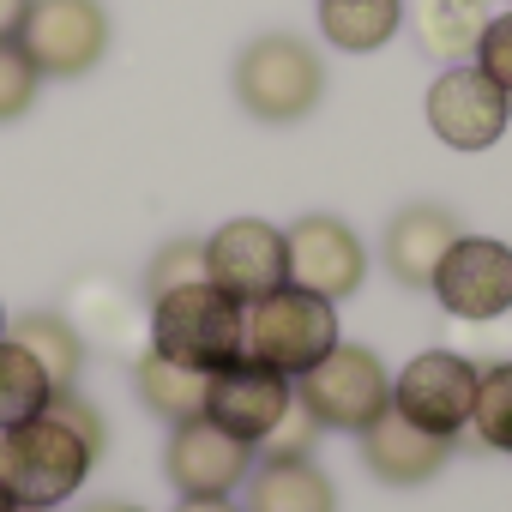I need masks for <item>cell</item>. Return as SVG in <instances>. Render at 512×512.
Listing matches in <instances>:
<instances>
[{"instance_id": "cell-1", "label": "cell", "mask_w": 512, "mask_h": 512, "mask_svg": "<svg viewBox=\"0 0 512 512\" xmlns=\"http://www.w3.org/2000/svg\"><path fill=\"white\" fill-rule=\"evenodd\" d=\"M235 103L253 115V121H266V127H290V121H308L326 97V67L320 55L290 37V31H266V37H253L241 55H235Z\"/></svg>"}, {"instance_id": "cell-2", "label": "cell", "mask_w": 512, "mask_h": 512, "mask_svg": "<svg viewBox=\"0 0 512 512\" xmlns=\"http://www.w3.org/2000/svg\"><path fill=\"white\" fill-rule=\"evenodd\" d=\"M91 446L61 422V416H31L19 428L0 434V488H7L19 506H43V512H61L85 476H91Z\"/></svg>"}, {"instance_id": "cell-3", "label": "cell", "mask_w": 512, "mask_h": 512, "mask_svg": "<svg viewBox=\"0 0 512 512\" xmlns=\"http://www.w3.org/2000/svg\"><path fill=\"white\" fill-rule=\"evenodd\" d=\"M241 320H247V308L199 278V284H181L151 302V350L175 368L217 374L241 356Z\"/></svg>"}, {"instance_id": "cell-4", "label": "cell", "mask_w": 512, "mask_h": 512, "mask_svg": "<svg viewBox=\"0 0 512 512\" xmlns=\"http://www.w3.org/2000/svg\"><path fill=\"white\" fill-rule=\"evenodd\" d=\"M338 344V302H320L296 284L247 302V320H241V356L266 362L290 380H302L326 350Z\"/></svg>"}, {"instance_id": "cell-5", "label": "cell", "mask_w": 512, "mask_h": 512, "mask_svg": "<svg viewBox=\"0 0 512 512\" xmlns=\"http://www.w3.org/2000/svg\"><path fill=\"white\" fill-rule=\"evenodd\" d=\"M296 404L338 434H362L386 404H392V368L368 350V344H332L302 380H296Z\"/></svg>"}, {"instance_id": "cell-6", "label": "cell", "mask_w": 512, "mask_h": 512, "mask_svg": "<svg viewBox=\"0 0 512 512\" xmlns=\"http://www.w3.org/2000/svg\"><path fill=\"white\" fill-rule=\"evenodd\" d=\"M434 302L464 320V326H488L500 314H512V241L500 235H458L440 266H434Z\"/></svg>"}, {"instance_id": "cell-7", "label": "cell", "mask_w": 512, "mask_h": 512, "mask_svg": "<svg viewBox=\"0 0 512 512\" xmlns=\"http://www.w3.org/2000/svg\"><path fill=\"white\" fill-rule=\"evenodd\" d=\"M13 43L43 79H85L109 55V13L103 0H31Z\"/></svg>"}, {"instance_id": "cell-8", "label": "cell", "mask_w": 512, "mask_h": 512, "mask_svg": "<svg viewBox=\"0 0 512 512\" xmlns=\"http://www.w3.org/2000/svg\"><path fill=\"white\" fill-rule=\"evenodd\" d=\"M205 284H217L229 302H260L290 284L284 229L266 217H229L205 235Z\"/></svg>"}, {"instance_id": "cell-9", "label": "cell", "mask_w": 512, "mask_h": 512, "mask_svg": "<svg viewBox=\"0 0 512 512\" xmlns=\"http://www.w3.org/2000/svg\"><path fill=\"white\" fill-rule=\"evenodd\" d=\"M422 115H428V133H434L440 145H452V151H488V145H500L506 127H512V97H506L476 61H458V67H446V73L428 85Z\"/></svg>"}, {"instance_id": "cell-10", "label": "cell", "mask_w": 512, "mask_h": 512, "mask_svg": "<svg viewBox=\"0 0 512 512\" xmlns=\"http://www.w3.org/2000/svg\"><path fill=\"white\" fill-rule=\"evenodd\" d=\"M284 253H290V284L320 296V302H344L362 290L368 278V247L362 235L332 217V211H308L284 229Z\"/></svg>"}, {"instance_id": "cell-11", "label": "cell", "mask_w": 512, "mask_h": 512, "mask_svg": "<svg viewBox=\"0 0 512 512\" xmlns=\"http://www.w3.org/2000/svg\"><path fill=\"white\" fill-rule=\"evenodd\" d=\"M476 362H464L458 350H422L398 368L392 380V410L410 416L416 428L458 440L470 428V404H476Z\"/></svg>"}, {"instance_id": "cell-12", "label": "cell", "mask_w": 512, "mask_h": 512, "mask_svg": "<svg viewBox=\"0 0 512 512\" xmlns=\"http://www.w3.org/2000/svg\"><path fill=\"white\" fill-rule=\"evenodd\" d=\"M290 404H296V380L253 356H235L229 368L205 374V422H217L247 446H266V434L290 416Z\"/></svg>"}, {"instance_id": "cell-13", "label": "cell", "mask_w": 512, "mask_h": 512, "mask_svg": "<svg viewBox=\"0 0 512 512\" xmlns=\"http://www.w3.org/2000/svg\"><path fill=\"white\" fill-rule=\"evenodd\" d=\"M253 458H260V446H247L235 434H223L217 422L205 416H187L169 428V446H163V476L181 500L193 494H241Z\"/></svg>"}, {"instance_id": "cell-14", "label": "cell", "mask_w": 512, "mask_h": 512, "mask_svg": "<svg viewBox=\"0 0 512 512\" xmlns=\"http://www.w3.org/2000/svg\"><path fill=\"white\" fill-rule=\"evenodd\" d=\"M458 235H464V223H458L452 205L416 199V205H404V211L386 223V235H380V260H386V272H392L404 290H428V284H434V266H440V253H446Z\"/></svg>"}, {"instance_id": "cell-15", "label": "cell", "mask_w": 512, "mask_h": 512, "mask_svg": "<svg viewBox=\"0 0 512 512\" xmlns=\"http://www.w3.org/2000/svg\"><path fill=\"white\" fill-rule=\"evenodd\" d=\"M362 440V458H368V470L380 476V482H392V488H422V482H434L440 470H446V458H452V440H440V434H428V428H416L410 416H398L392 404L356 434Z\"/></svg>"}, {"instance_id": "cell-16", "label": "cell", "mask_w": 512, "mask_h": 512, "mask_svg": "<svg viewBox=\"0 0 512 512\" xmlns=\"http://www.w3.org/2000/svg\"><path fill=\"white\" fill-rule=\"evenodd\" d=\"M241 488H247V512H338L332 476L302 452H260Z\"/></svg>"}, {"instance_id": "cell-17", "label": "cell", "mask_w": 512, "mask_h": 512, "mask_svg": "<svg viewBox=\"0 0 512 512\" xmlns=\"http://www.w3.org/2000/svg\"><path fill=\"white\" fill-rule=\"evenodd\" d=\"M404 0H320V37L344 55H374L398 37Z\"/></svg>"}, {"instance_id": "cell-18", "label": "cell", "mask_w": 512, "mask_h": 512, "mask_svg": "<svg viewBox=\"0 0 512 512\" xmlns=\"http://www.w3.org/2000/svg\"><path fill=\"white\" fill-rule=\"evenodd\" d=\"M7 338H13V344H25V350L37 356V368L49 374V386H55V392H61V386H79L85 338L73 332V320H61V314L37 308V314H19V320L7 326Z\"/></svg>"}, {"instance_id": "cell-19", "label": "cell", "mask_w": 512, "mask_h": 512, "mask_svg": "<svg viewBox=\"0 0 512 512\" xmlns=\"http://www.w3.org/2000/svg\"><path fill=\"white\" fill-rule=\"evenodd\" d=\"M133 386H139V404H145L151 416H163L169 428H175V422H187V416H205V374L175 368V362H163L157 350H145V356H139Z\"/></svg>"}, {"instance_id": "cell-20", "label": "cell", "mask_w": 512, "mask_h": 512, "mask_svg": "<svg viewBox=\"0 0 512 512\" xmlns=\"http://www.w3.org/2000/svg\"><path fill=\"white\" fill-rule=\"evenodd\" d=\"M482 25H488V0H422V7H416V37H422V49L440 55V61H452V67L470 61Z\"/></svg>"}, {"instance_id": "cell-21", "label": "cell", "mask_w": 512, "mask_h": 512, "mask_svg": "<svg viewBox=\"0 0 512 512\" xmlns=\"http://www.w3.org/2000/svg\"><path fill=\"white\" fill-rule=\"evenodd\" d=\"M49 398H55V386L37 368V356L25 344H13V338H0V434L31 422V416H43Z\"/></svg>"}, {"instance_id": "cell-22", "label": "cell", "mask_w": 512, "mask_h": 512, "mask_svg": "<svg viewBox=\"0 0 512 512\" xmlns=\"http://www.w3.org/2000/svg\"><path fill=\"white\" fill-rule=\"evenodd\" d=\"M470 434L488 452L512 458V362H494L476 374V404H470Z\"/></svg>"}, {"instance_id": "cell-23", "label": "cell", "mask_w": 512, "mask_h": 512, "mask_svg": "<svg viewBox=\"0 0 512 512\" xmlns=\"http://www.w3.org/2000/svg\"><path fill=\"white\" fill-rule=\"evenodd\" d=\"M205 278V241H163L157 253H151V266H145V296L157 302V296H169V290H181V284H199Z\"/></svg>"}, {"instance_id": "cell-24", "label": "cell", "mask_w": 512, "mask_h": 512, "mask_svg": "<svg viewBox=\"0 0 512 512\" xmlns=\"http://www.w3.org/2000/svg\"><path fill=\"white\" fill-rule=\"evenodd\" d=\"M37 91H43V73L31 67V55L19 43H0V127L19 121L37 103Z\"/></svg>"}, {"instance_id": "cell-25", "label": "cell", "mask_w": 512, "mask_h": 512, "mask_svg": "<svg viewBox=\"0 0 512 512\" xmlns=\"http://www.w3.org/2000/svg\"><path fill=\"white\" fill-rule=\"evenodd\" d=\"M470 61L512 97V7L506 13H488V25H482V37H476V49H470Z\"/></svg>"}, {"instance_id": "cell-26", "label": "cell", "mask_w": 512, "mask_h": 512, "mask_svg": "<svg viewBox=\"0 0 512 512\" xmlns=\"http://www.w3.org/2000/svg\"><path fill=\"white\" fill-rule=\"evenodd\" d=\"M49 416H61V422L91 446V458H103V446H109V422H103V410H97L91 398H79V386H61V392L49 398Z\"/></svg>"}, {"instance_id": "cell-27", "label": "cell", "mask_w": 512, "mask_h": 512, "mask_svg": "<svg viewBox=\"0 0 512 512\" xmlns=\"http://www.w3.org/2000/svg\"><path fill=\"white\" fill-rule=\"evenodd\" d=\"M314 434H320V422H314V416H308L302 404H290V416H284V422H278V428L266 434V446H260V452H302V458H308Z\"/></svg>"}, {"instance_id": "cell-28", "label": "cell", "mask_w": 512, "mask_h": 512, "mask_svg": "<svg viewBox=\"0 0 512 512\" xmlns=\"http://www.w3.org/2000/svg\"><path fill=\"white\" fill-rule=\"evenodd\" d=\"M25 7H31V0H0V43H13V37H19Z\"/></svg>"}, {"instance_id": "cell-29", "label": "cell", "mask_w": 512, "mask_h": 512, "mask_svg": "<svg viewBox=\"0 0 512 512\" xmlns=\"http://www.w3.org/2000/svg\"><path fill=\"white\" fill-rule=\"evenodd\" d=\"M175 512H241L229 494H193V500H181Z\"/></svg>"}, {"instance_id": "cell-30", "label": "cell", "mask_w": 512, "mask_h": 512, "mask_svg": "<svg viewBox=\"0 0 512 512\" xmlns=\"http://www.w3.org/2000/svg\"><path fill=\"white\" fill-rule=\"evenodd\" d=\"M0 512H19V500H13V494H7V488H0Z\"/></svg>"}, {"instance_id": "cell-31", "label": "cell", "mask_w": 512, "mask_h": 512, "mask_svg": "<svg viewBox=\"0 0 512 512\" xmlns=\"http://www.w3.org/2000/svg\"><path fill=\"white\" fill-rule=\"evenodd\" d=\"M0 338H7V302H0Z\"/></svg>"}, {"instance_id": "cell-32", "label": "cell", "mask_w": 512, "mask_h": 512, "mask_svg": "<svg viewBox=\"0 0 512 512\" xmlns=\"http://www.w3.org/2000/svg\"><path fill=\"white\" fill-rule=\"evenodd\" d=\"M109 512H145V506H109Z\"/></svg>"}, {"instance_id": "cell-33", "label": "cell", "mask_w": 512, "mask_h": 512, "mask_svg": "<svg viewBox=\"0 0 512 512\" xmlns=\"http://www.w3.org/2000/svg\"><path fill=\"white\" fill-rule=\"evenodd\" d=\"M19 512H43V506H19Z\"/></svg>"}, {"instance_id": "cell-34", "label": "cell", "mask_w": 512, "mask_h": 512, "mask_svg": "<svg viewBox=\"0 0 512 512\" xmlns=\"http://www.w3.org/2000/svg\"><path fill=\"white\" fill-rule=\"evenodd\" d=\"M506 7H512V0H506Z\"/></svg>"}]
</instances>
